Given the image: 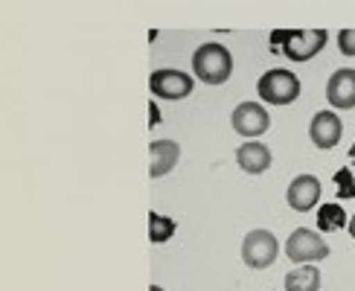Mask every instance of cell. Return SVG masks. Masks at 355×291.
<instances>
[{"label": "cell", "instance_id": "obj_5", "mask_svg": "<svg viewBox=\"0 0 355 291\" xmlns=\"http://www.w3.org/2000/svg\"><path fill=\"white\" fill-rule=\"evenodd\" d=\"M279 256V242L271 230H250L245 242H242V259H245V265L248 268H254V271H262V268H268L274 265V259Z\"/></svg>", "mask_w": 355, "mask_h": 291}, {"label": "cell", "instance_id": "obj_8", "mask_svg": "<svg viewBox=\"0 0 355 291\" xmlns=\"http://www.w3.org/2000/svg\"><path fill=\"white\" fill-rule=\"evenodd\" d=\"M344 134V123L341 116H338L335 111H318L312 116V123H309V140H312L318 149H335L338 140H341Z\"/></svg>", "mask_w": 355, "mask_h": 291}, {"label": "cell", "instance_id": "obj_21", "mask_svg": "<svg viewBox=\"0 0 355 291\" xmlns=\"http://www.w3.org/2000/svg\"><path fill=\"white\" fill-rule=\"evenodd\" d=\"M149 291H164V288H160V285H155V283H152V285H149Z\"/></svg>", "mask_w": 355, "mask_h": 291}, {"label": "cell", "instance_id": "obj_1", "mask_svg": "<svg viewBox=\"0 0 355 291\" xmlns=\"http://www.w3.org/2000/svg\"><path fill=\"white\" fill-rule=\"evenodd\" d=\"M268 41L271 50L283 53L288 62H309L327 47L329 33L327 29H274Z\"/></svg>", "mask_w": 355, "mask_h": 291}, {"label": "cell", "instance_id": "obj_2", "mask_svg": "<svg viewBox=\"0 0 355 291\" xmlns=\"http://www.w3.org/2000/svg\"><path fill=\"white\" fill-rule=\"evenodd\" d=\"M192 70L204 85H225L233 73V55L227 47L210 41L192 53Z\"/></svg>", "mask_w": 355, "mask_h": 291}, {"label": "cell", "instance_id": "obj_3", "mask_svg": "<svg viewBox=\"0 0 355 291\" xmlns=\"http://www.w3.org/2000/svg\"><path fill=\"white\" fill-rule=\"evenodd\" d=\"M257 94L262 102H268V105H291V102L300 96V79L294 76L291 70L277 67V70H268L259 76Z\"/></svg>", "mask_w": 355, "mask_h": 291}, {"label": "cell", "instance_id": "obj_16", "mask_svg": "<svg viewBox=\"0 0 355 291\" xmlns=\"http://www.w3.org/2000/svg\"><path fill=\"white\" fill-rule=\"evenodd\" d=\"M335 189H338V198H341V201L355 198V178H352L349 166H341L335 172Z\"/></svg>", "mask_w": 355, "mask_h": 291}, {"label": "cell", "instance_id": "obj_4", "mask_svg": "<svg viewBox=\"0 0 355 291\" xmlns=\"http://www.w3.org/2000/svg\"><path fill=\"white\" fill-rule=\"evenodd\" d=\"M329 254L332 251H329L327 239H323L320 233L309 230V227H297L286 239V256L291 262H297V265H306V262H320V259H327Z\"/></svg>", "mask_w": 355, "mask_h": 291}, {"label": "cell", "instance_id": "obj_15", "mask_svg": "<svg viewBox=\"0 0 355 291\" xmlns=\"http://www.w3.org/2000/svg\"><path fill=\"white\" fill-rule=\"evenodd\" d=\"M175 230H178V224H175V218H169V215H160V213H149V239L155 242V245H164V242H169L172 236H175Z\"/></svg>", "mask_w": 355, "mask_h": 291}, {"label": "cell", "instance_id": "obj_10", "mask_svg": "<svg viewBox=\"0 0 355 291\" xmlns=\"http://www.w3.org/2000/svg\"><path fill=\"white\" fill-rule=\"evenodd\" d=\"M327 99L338 111L355 108V70L352 67H341L332 73L327 82Z\"/></svg>", "mask_w": 355, "mask_h": 291}, {"label": "cell", "instance_id": "obj_17", "mask_svg": "<svg viewBox=\"0 0 355 291\" xmlns=\"http://www.w3.org/2000/svg\"><path fill=\"white\" fill-rule=\"evenodd\" d=\"M338 50L344 55H355V29H341L338 33Z\"/></svg>", "mask_w": 355, "mask_h": 291}, {"label": "cell", "instance_id": "obj_20", "mask_svg": "<svg viewBox=\"0 0 355 291\" xmlns=\"http://www.w3.org/2000/svg\"><path fill=\"white\" fill-rule=\"evenodd\" d=\"M349 160H352V166H355V143L349 146Z\"/></svg>", "mask_w": 355, "mask_h": 291}, {"label": "cell", "instance_id": "obj_7", "mask_svg": "<svg viewBox=\"0 0 355 291\" xmlns=\"http://www.w3.org/2000/svg\"><path fill=\"white\" fill-rule=\"evenodd\" d=\"M230 125H233L236 134L254 140V137H262L265 131L271 128V116H268V111H265V105H259V102H242V105L233 108Z\"/></svg>", "mask_w": 355, "mask_h": 291}, {"label": "cell", "instance_id": "obj_18", "mask_svg": "<svg viewBox=\"0 0 355 291\" xmlns=\"http://www.w3.org/2000/svg\"><path fill=\"white\" fill-rule=\"evenodd\" d=\"M149 125L155 128V125H160V108L155 105V99L149 102Z\"/></svg>", "mask_w": 355, "mask_h": 291}, {"label": "cell", "instance_id": "obj_13", "mask_svg": "<svg viewBox=\"0 0 355 291\" xmlns=\"http://www.w3.org/2000/svg\"><path fill=\"white\" fill-rule=\"evenodd\" d=\"M320 271L312 262H306V265H297L286 274V291H320Z\"/></svg>", "mask_w": 355, "mask_h": 291}, {"label": "cell", "instance_id": "obj_9", "mask_svg": "<svg viewBox=\"0 0 355 291\" xmlns=\"http://www.w3.org/2000/svg\"><path fill=\"white\" fill-rule=\"evenodd\" d=\"M286 201H288V207L297 213L315 210L320 201V181L315 175H297L286 189Z\"/></svg>", "mask_w": 355, "mask_h": 291}, {"label": "cell", "instance_id": "obj_19", "mask_svg": "<svg viewBox=\"0 0 355 291\" xmlns=\"http://www.w3.org/2000/svg\"><path fill=\"white\" fill-rule=\"evenodd\" d=\"M347 227H349V236L355 239V215H352V218H349V222H347Z\"/></svg>", "mask_w": 355, "mask_h": 291}, {"label": "cell", "instance_id": "obj_6", "mask_svg": "<svg viewBox=\"0 0 355 291\" xmlns=\"http://www.w3.org/2000/svg\"><path fill=\"white\" fill-rule=\"evenodd\" d=\"M192 87H196V82H192L189 73L184 70H172V67H164V70H155L149 76V91L157 96V99H187L192 94Z\"/></svg>", "mask_w": 355, "mask_h": 291}, {"label": "cell", "instance_id": "obj_12", "mask_svg": "<svg viewBox=\"0 0 355 291\" xmlns=\"http://www.w3.org/2000/svg\"><path fill=\"white\" fill-rule=\"evenodd\" d=\"M271 160H274L271 157V149L265 143H259V140H248V143H242L239 149H236V164H239V169L248 172V175L268 172Z\"/></svg>", "mask_w": 355, "mask_h": 291}, {"label": "cell", "instance_id": "obj_11", "mask_svg": "<svg viewBox=\"0 0 355 291\" xmlns=\"http://www.w3.org/2000/svg\"><path fill=\"white\" fill-rule=\"evenodd\" d=\"M178 160H181V146L175 140H152L149 143V175L152 178H164L169 175Z\"/></svg>", "mask_w": 355, "mask_h": 291}, {"label": "cell", "instance_id": "obj_14", "mask_svg": "<svg viewBox=\"0 0 355 291\" xmlns=\"http://www.w3.org/2000/svg\"><path fill=\"white\" fill-rule=\"evenodd\" d=\"M347 227V210L341 204H323L318 210V230L320 233H335Z\"/></svg>", "mask_w": 355, "mask_h": 291}]
</instances>
